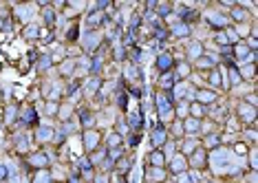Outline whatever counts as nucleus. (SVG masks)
<instances>
[{
    "label": "nucleus",
    "instance_id": "obj_1",
    "mask_svg": "<svg viewBox=\"0 0 258 183\" xmlns=\"http://www.w3.org/2000/svg\"><path fill=\"white\" fill-rule=\"evenodd\" d=\"M44 20H46V24H53V22H55V16H53L51 9H49V11H44Z\"/></svg>",
    "mask_w": 258,
    "mask_h": 183
},
{
    "label": "nucleus",
    "instance_id": "obj_4",
    "mask_svg": "<svg viewBox=\"0 0 258 183\" xmlns=\"http://www.w3.org/2000/svg\"><path fill=\"white\" fill-rule=\"evenodd\" d=\"M168 64H170V58H168V55H163V58L159 60V66H161V68H166Z\"/></svg>",
    "mask_w": 258,
    "mask_h": 183
},
{
    "label": "nucleus",
    "instance_id": "obj_2",
    "mask_svg": "<svg viewBox=\"0 0 258 183\" xmlns=\"http://www.w3.org/2000/svg\"><path fill=\"white\" fill-rule=\"evenodd\" d=\"M150 161H152L154 166H161V163H163V157L157 152V154H152V157H150Z\"/></svg>",
    "mask_w": 258,
    "mask_h": 183
},
{
    "label": "nucleus",
    "instance_id": "obj_3",
    "mask_svg": "<svg viewBox=\"0 0 258 183\" xmlns=\"http://www.w3.org/2000/svg\"><path fill=\"white\" fill-rule=\"evenodd\" d=\"M232 16L236 18V20H247V13H245V11H241V9H236V11L232 13Z\"/></svg>",
    "mask_w": 258,
    "mask_h": 183
},
{
    "label": "nucleus",
    "instance_id": "obj_5",
    "mask_svg": "<svg viewBox=\"0 0 258 183\" xmlns=\"http://www.w3.org/2000/svg\"><path fill=\"white\" fill-rule=\"evenodd\" d=\"M201 99H207V101H212V99H214V95H212V93H201Z\"/></svg>",
    "mask_w": 258,
    "mask_h": 183
}]
</instances>
